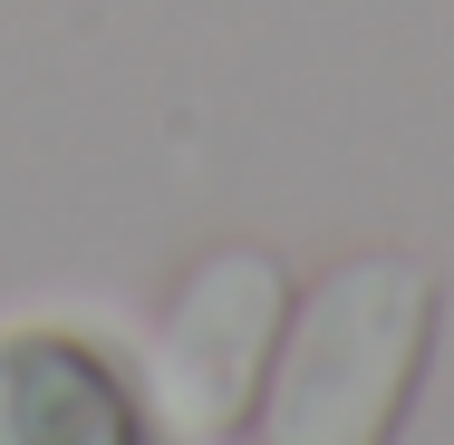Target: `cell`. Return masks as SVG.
Segmentation results:
<instances>
[{
    "label": "cell",
    "instance_id": "obj_1",
    "mask_svg": "<svg viewBox=\"0 0 454 445\" xmlns=\"http://www.w3.org/2000/svg\"><path fill=\"white\" fill-rule=\"evenodd\" d=\"M435 349V281L416 262H339L290 320L262 397V445H396Z\"/></svg>",
    "mask_w": 454,
    "mask_h": 445
},
{
    "label": "cell",
    "instance_id": "obj_3",
    "mask_svg": "<svg viewBox=\"0 0 454 445\" xmlns=\"http://www.w3.org/2000/svg\"><path fill=\"white\" fill-rule=\"evenodd\" d=\"M0 445H136L126 387L59 330L0 339Z\"/></svg>",
    "mask_w": 454,
    "mask_h": 445
},
{
    "label": "cell",
    "instance_id": "obj_2",
    "mask_svg": "<svg viewBox=\"0 0 454 445\" xmlns=\"http://www.w3.org/2000/svg\"><path fill=\"white\" fill-rule=\"evenodd\" d=\"M280 310H290V281H280L271 252L232 242L193 271L165 310V339H155V397L184 436H232L262 368H271V339H280Z\"/></svg>",
    "mask_w": 454,
    "mask_h": 445
}]
</instances>
